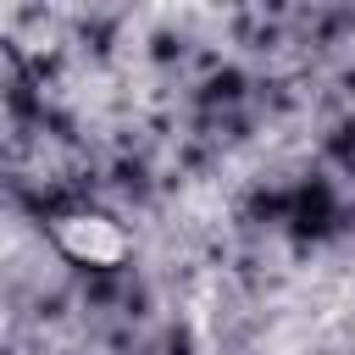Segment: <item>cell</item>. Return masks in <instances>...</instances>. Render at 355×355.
<instances>
[{"label":"cell","instance_id":"obj_1","mask_svg":"<svg viewBox=\"0 0 355 355\" xmlns=\"http://www.w3.org/2000/svg\"><path fill=\"white\" fill-rule=\"evenodd\" d=\"M50 233L72 261H89V266H116L128 255V233L100 211H67V216H55Z\"/></svg>","mask_w":355,"mask_h":355}]
</instances>
